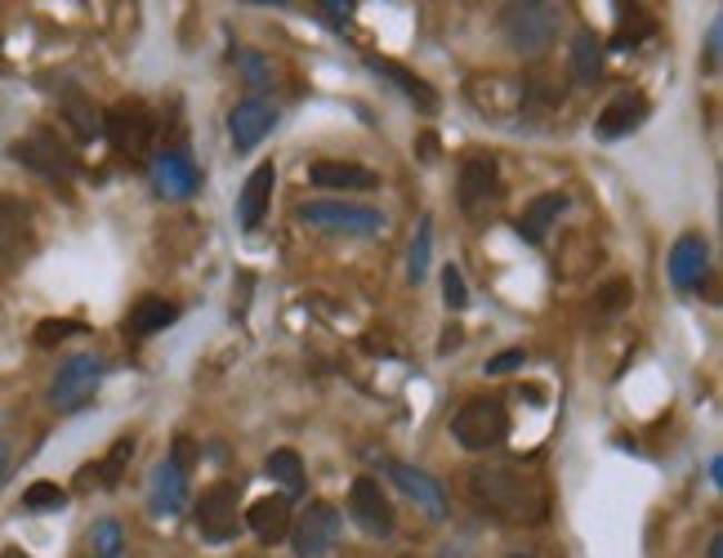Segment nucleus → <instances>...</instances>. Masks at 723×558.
<instances>
[{
    "instance_id": "dca6fc26",
    "label": "nucleus",
    "mask_w": 723,
    "mask_h": 558,
    "mask_svg": "<svg viewBox=\"0 0 723 558\" xmlns=\"http://www.w3.org/2000/svg\"><path fill=\"white\" fill-rule=\"evenodd\" d=\"M152 188L166 201H184L201 188V170L192 166L188 152H157L152 157Z\"/></svg>"
},
{
    "instance_id": "4468645a",
    "label": "nucleus",
    "mask_w": 723,
    "mask_h": 558,
    "mask_svg": "<svg viewBox=\"0 0 723 558\" xmlns=\"http://www.w3.org/2000/svg\"><path fill=\"white\" fill-rule=\"evenodd\" d=\"M277 126V108L268 99H241L232 112H228V139L237 152H250L259 148Z\"/></svg>"
},
{
    "instance_id": "7ed1b4c3",
    "label": "nucleus",
    "mask_w": 723,
    "mask_h": 558,
    "mask_svg": "<svg viewBox=\"0 0 723 558\" xmlns=\"http://www.w3.org/2000/svg\"><path fill=\"white\" fill-rule=\"evenodd\" d=\"M299 223L321 228V232H344V237H376L389 228L385 210L361 206V201H304L295 210Z\"/></svg>"
},
{
    "instance_id": "393cba45",
    "label": "nucleus",
    "mask_w": 723,
    "mask_h": 558,
    "mask_svg": "<svg viewBox=\"0 0 723 558\" xmlns=\"http://www.w3.org/2000/svg\"><path fill=\"white\" fill-rule=\"evenodd\" d=\"M170 322H179V305H170V300H161V296L135 300V309L126 313V331H130L135 340H148V336L166 331Z\"/></svg>"
},
{
    "instance_id": "ddd939ff",
    "label": "nucleus",
    "mask_w": 723,
    "mask_h": 558,
    "mask_svg": "<svg viewBox=\"0 0 723 558\" xmlns=\"http://www.w3.org/2000/svg\"><path fill=\"white\" fill-rule=\"evenodd\" d=\"M348 514L367 536H389L394 531V505L380 491V482L367 478V474L353 478V487H348Z\"/></svg>"
},
{
    "instance_id": "a19ab883",
    "label": "nucleus",
    "mask_w": 723,
    "mask_h": 558,
    "mask_svg": "<svg viewBox=\"0 0 723 558\" xmlns=\"http://www.w3.org/2000/svg\"><path fill=\"white\" fill-rule=\"evenodd\" d=\"M416 152H420V161H434V157H438V139H434V134H420Z\"/></svg>"
},
{
    "instance_id": "2f4dec72",
    "label": "nucleus",
    "mask_w": 723,
    "mask_h": 558,
    "mask_svg": "<svg viewBox=\"0 0 723 558\" xmlns=\"http://www.w3.org/2000/svg\"><path fill=\"white\" fill-rule=\"evenodd\" d=\"M594 305H598V313H621V309H630V305H634V282H630V277H612V282H603V287L594 291Z\"/></svg>"
},
{
    "instance_id": "37998d69",
    "label": "nucleus",
    "mask_w": 723,
    "mask_h": 558,
    "mask_svg": "<svg viewBox=\"0 0 723 558\" xmlns=\"http://www.w3.org/2000/svg\"><path fill=\"white\" fill-rule=\"evenodd\" d=\"M6 478H10V447L0 442V482H6Z\"/></svg>"
},
{
    "instance_id": "a211bd4d",
    "label": "nucleus",
    "mask_w": 723,
    "mask_h": 558,
    "mask_svg": "<svg viewBox=\"0 0 723 558\" xmlns=\"http://www.w3.org/2000/svg\"><path fill=\"white\" fill-rule=\"evenodd\" d=\"M643 121H647V99L634 94V90H621V94L594 117V134H598V139H625V134H634Z\"/></svg>"
},
{
    "instance_id": "5701e85b",
    "label": "nucleus",
    "mask_w": 723,
    "mask_h": 558,
    "mask_svg": "<svg viewBox=\"0 0 723 558\" xmlns=\"http://www.w3.org/2000/svg\"><path fill=\"white\" fill-rule=\"evenodd\" d=\"M246 527L264 540V545H277L290 536V500L286 496H264L246 509Z\"/></svg>"
},
{
    "instance_id": "2eb2a0df",
    "label": "nucleus",
    "mask_w": 723,
    "mask_h": 558,
    "mask_svg": "<svg viewBox=\"0 0 723 558\" xmlns=\"http://www.w3.org/2000/svg\"><path fill=\"white\" fill-rule=\"evenodd\" d=\"M385 474H389L394 487H398L403 496H412L434 522L447 518V496H443V482H438V478H429L425 469H416V465H407V460H385Z\"/></svg>"
},
{
    "instance_id": "f8f14e48",
    "label": "nucleus",
    "mask_w": 723,
    "mask_h": 558,
    "mask_svg": "<svg viewBox=\"0 0 723 558\" xmlns=\"http://www.w3.org/2000/svg\"><path fill=\"white\" fill-rule=\"evenodd\" d=\"M665 272H670V287L679 296H692L705 287V272H710V246L701 232H683L674 246H670V259H665Z\"/></svg>"
},
{
    "instance_id": "c03bdc74",
    "label": "nucleus",
    "mask_w": 723,
    "mask_h": 558,
    "mask_svg": "<svg viewBox=\"0 0 723 558\" xmlns=\"http://www.w3.org/2000/svg\"><path fill=\"white\" fill-rule=\"evenodd\" d=\"M710 482H714V487H723V460H719V456L710 460Z\"/></svg>"
},
{
    "instance_id": "e433bc0d",
    "label": "nucleus",
    "mask_w": 723,
    "mask_h": 558,
    "mask_svg": "<svg viewBox=\"0 0 723 558\" xmlns=\"http://www.w3.org/2000/svg\"><path fill=\"white\" fill-rule=\"evenodd\" d=\"M523 362H527V353L523 349H505V353H496V358H487V376H509V371H523Z\"/></svg>"
},
{
    "instance_id": "c85d7f7f",
    "label": "nucleus",
    "mask_w": 723,
    "mask_h": 558,
    "mask_svg": "<svg viewBox=\"0 0 723 558\" xmlns=\"http://www.w3.org/2000/svg\"><path fill=\"white\" fill-rule=\"evenodd\" d=\"M429 263H434V215H420L416 237H412V250H407V277H412L416 287L429 277Z\"/></svg>"
},
{
    "instance_id": "7c9ffc66",
    "label": "nucleus",
    "mask_w": 723,
    "mask_h": 558,
    "mask_svg": "<svg viewBox=\"0 0 723 558\" xmlns=\"http://www.w3.org/2000/svg\"><path fill=\"white\" fill-rule=\"evenodd\" d=\"M652 32H656V19H652V14L625 10V14H621V28H616V37H612V50H634V46L647 41Z\"/></svg>"
},
{
    "instance_id": "a878e982",
    "label": "nucleus",
    "mask_w": 723,
    "mask_h": 558,
    "mask_svg": "<svg viewBox=\"0 0 723 558\" xmlns=\"http://www.w3.org/2000/svg\"><path fill=\"white\" fill-rule=\"evenodd\" d=\"M130 456H135V438L126 434V438H117V442H112V451H108L99 465H86V469H81V482L90 487V482L99 478V487H103V491H112V487L126 478V465H130Z\"/></svg>"
},
{
    "instance_id": "4c0bfd02",
    "label": "nucleus",
    "mask_w": 723,
    "mask_h": 558,
    "mask_svg": "<svg viewBox=\"0 0 723 558\" xmlns=\"http://www.w3.org/2000/svg\"><path fill=\"white\" fill-rule=\"evenodd\" d=\"M719 46H723V19H714V23L705 28V72L719 68V54H723Z\"/></svg>"
},
{
    "instance_id": "b1692460",
    "label": "nucleus",
    "mask_w": 723,
    "mask_h": 558,
    "mask_svg": "<svg viewBox=\"0 0 723 558\" xmlns=\"http://www.w3.org/2000/svg\"><path fill=\"white\" fill-rule=\"evenodd\" d=\"M603 37L594 32V28H581L576 37H572V50H567V72H572V81L576 86H594L598 77H603Z\"/></svg>"
},
{
    "instance_id": "473e14b6",
    "label": "nucleus",
    "mask_w": 723,
    "mask_h": 558,
    "mask_svg": "<svg viewBox=\"0 0 723 558\" xmlns=\"http://www.w3.org/2000/svg\"><path fill=\"white\" fill-rule=\"evenodd\" d=\"M63 505H68V491L59 482H32L23 491V509H32V514H59Z\"/></svg>"
},
{
    "instance_id": "79ce46f5",
    "label": "nucleus",
    "mask_w": 723,
    "mask_h": 558,
    "mask_svg": "<svg viewBox=\"0 0 723 558\" xmlns=\"http://www.w3.org/2000/svg\"><path fill=\"white\" fill-rule=\"evenodd\" d=\"M705 558H723V531H710V540H705Z\"/></svg>"
},
{
    "instance_id": "bb28decb",
    "label": "nucleus",
    "mask_w": 723,
    "mask_h": 558,
    "mask_svg": "<svg viewBox=\"0 0 723 558\" xmlns=\"http://www.w3.org/2000/svg\"><path fill=\"white\" fill-rule=\"evenodd\" d=\"M59 108H63V121L72 126L77 139H95V134H103V112H99L81 90H68V94L59 99Z\"/></svg>"
},
{
    "instance_id": "ea45409f",
    "label": "nucleus",
    "mask_w": 723,
    "mask_h": 558,
    "mask_svg": "<svg viewBox=\"0 0 723 558\" xmlns=\"http://www.w3.org/2000/svg\"><path fill=\"white\" fill-rule=\"evenodd\" d=\"M460 345H465V331H460V327H447V331H443V345H438V353L447 358V353H456Z\"/></svg>"
},
{
    "instance_id": "6e6552de",
    "label": "nucleus",
    "mask_w": 723,
    "mask_h": 558,
    "mask_svg": "<svg viewBox=\"0 0 723 558\" xmlns=\"http://www.w3.org/2000/svg\"><path fill=\"white\" fill-rule=\"evenodd\" d=\"M10 157H14L23 170L41 175V179H72V175H77V157H72V148H68L55 130H32V134L14 139V143H10Z\"/></svg>"
},
{
    "instance_id": "c756f323",
    "label": "nucleus",
    "mask_w": 723,
    "mask_h": 558,
    "mask_svg": "<svg viewBox=\"0 0 723 558\" xmlns=\"http://www.w3.org/2000/svg\"><path fill=\"white\" fill-rule=\"evenodd\" d=\"M90 558H126V531L117 518H99L90 527Z\"/></svg>"
},
{
    "instance_id": "9b49d317",
    "label": "nucleus",
    "mask_w": 723,
    "mask_h": 558,
    "mask_svg": "<svg viewBox=\"0 0 723 558\" xmlns=\"http://www.w3.org/2000/svg\"><path fill=\"white\" fill-rule=\"evenodd\" d=\"M456 201L465 215H483L492 201H501V166L492 152H469L456 175Z\"/></svg>"
},
{
    "instance_id": "4be33fe9",
    "label": "nucleus",
    "mask_w": 723,
    "mask_h": 558,
    "mask_svg": "<svg viewBox=\"0 0 723 558\" xmlns=\"http://www.w3.org/2000/svg\"><path fill=\"white\" fill-rule=\"evenodd\" d=\"M308 183L313 188H330V192H348V188H376L380 175L357 166V161H313L308 166Z\"/></svg>"
},
{
    "instance_id": "58836bf2",
    "label": "nucleus",
    "mask_w": 723,
    "mask_h": 558,
    "mask_svg": "<svg viewBox=\"0 0 723 558\" xmlns=\"http://www.w3.org/2000/svg\"><path fill=\"white\" fill-rule=\"evenodd\" d=\"M348 14H353V6H335V0H326V6H321V19L330 28H348Z\"/></svg>"
},
{
    "instance_id": "39448f33",
    "label": "nucleus",
    "mask_w": 723,
    "mask_h": 558,
    "mask_svg": "<svg viewBox=\"0 0 723 558\" xmlns=\"http://www.w3.org/2000/svg\"><path fill=\"white\" fill-rule=\"evenodd\" d=\"M192 465H197V442L188 434H179L175 447H170V456L157 460V469H152V514H161V518L184 514Z\"/></svg>"
},
{
    "instance_id": "1a4fd4ad",
    "label": "nucleus",
    "mask_w": 723,
    "mask_h": 558,
    "mask_svg": "<svg viewBox=\"0 0 723 558\" xmlns=\"http://www.w3.org/2000/svg\"><path fill=\"white\" fill-rule=\"evenodd\" d=\"M103 134L121 157H143L157 134V117L139 99H121L103 112Z\"/></svg>"
},
{
    "instance_id": "423d86ee",
    "label": "nucleus",
    "mask_w": 723,
    "mask_h": 558,
    "mask_svg": "<svg viewBox=\"0 0 723 558\" xmlns=\"http://www.w3.org/2000/svg\"><path fill=\"white\" fill-rule=\"evenodd\" d=\"M192 522H197L201 540L228 545L241 531V487L237 482H210L192 505Z\"/></svg>"
},
{
    "instance_id": "6ab92c4d",
    "label": "nucleus",
    "mask_w": 723,
    "mask_h": 558,
    "mask_svg": "<svg viewBox=\"0 0 723 558\" xmlns=\"http://www.w3.org/2000/svg\"><path fill=\"white\" fill-rule=\"evenodd\" d=\"M367 68H372L380 81H389L403 99H412L420 112H438V90H434L425 77H416L412 68H403V63H394V59H376V54L367 59Z\"/></svg>"
},
{
    "instance_id": "0eeeda50",
    "label": "nucleus",
    "mask_w": 723,
    "mask_h": 558,
    "mask_svg": "<svg viewBox=\"0 0 723 558\" xmlns=\"http://www.w3.org/2000/svg\"><path fill=\"white\" fill-rule=\"evenodd\" d=\"M103 376H108V362L99 353H72L50 380V407L55 411H81L99 393Z\"/></svg>"
},
{
    "instance_id": "f03ea898",
    "label": "nucleus",
    "mask_w": 723,
    "mask_h": 558,
    "mask_svg": "<svg viewBox=\"0 0 723 558\" xmlns=\"http://www.w3.org/2000/svg\"><path fill=\"white\" fill-rule=\"evenodd\" d=\"M558 23H563V10L541 6V0H523V6L501 10V37L518 54H545L558 41Z\"/></svg>"
},
{
    "instance_id": "cd10ccee",
    "label": "nucleus",
    "mask_w": 723,
    "mask_h": 558,
    "mask_svg": "<svg viewBox=\"0 0 723 558\" xmlns=\"http://www.w3.org/2000/svg\"><path fill=\"white\" fill-rule=\"evenodd\" d=\"M264 474H268V478H273V482L286 491V500L304 491V460H299V451H290V447L273 451V456L264 460Z\"/></svg>"
},
{
    "instance_id": "f704fd0d",
    "label": "nucleus",
    "mask_w": 723,
    "mask_h": 558,
    "mask_svg": "<svg viewBox=\"0 0 723 558\" xmlns=\"http://www.w3.org/2000/svg\"><path fill=\"white\" fill-rule=\"evenodd\" d=\"M443 300H447V309H465V305H469L465 272H460L456 263H447V268H443Z\"/></svg>"
},
{
    "instance_id": "72a5a7b5",
    "label": "nucleus",
    "mask_w": 723,
    "mask_h": 558,
    "mask_svg": "<svg viewBox=\"0 0 723 558\" xmlns=\"http://www.w3.org/2000/svg\"><path fill=\"white\" fill-rule=\"evenodd\" d=\"M86 327L81 322H72V318H46V322H37V345L41 349H55V345H63L68 336H81Z\"/></svg>"
},
{
    "instance_id": "20e7f679",
    "label": "nucleus",
    "mask_w": 723,
    "mask_h": 558,
    "mask_svg": "<svg viewBox=\"0 0 723 558\" xmlns=\"http://www.w3.org/2000/svg\"><path fill=\"white\" fill-rule=\"evenodd\" d=\"M452 438L465 451H492L509 438V411L501 398H469L456 416H452Z\"/></svg>"
},
{
    "instance_id": "aec40b11",
    "label": "nucleus",
    "mask_w": 723,
    "mask_h": 558,
    "mask_svg": "<svg viewBox=\"0 0 723 558\" xmlns=\"http://www.w3.org/2000/svg\"><path fill=\"white\" fill-rule=\"evenodd\" d=\"M567 206H572V197H567V192H541V197H532V201L523 206L518 223H514V228H518V237H523L527 246H541Z\"/></svg>"
},
{
    "instance_id": "f3484780",
    "label": "nucleus",
    "mask_w": 723,
    "mask_h": 558,
    "mask_svg": "<svg viewBox=\"0 0 723 558\" xmlns=\"http://www.w3.org/2000/svg\"><path fill=\"white\" fill-rule=\"evenodd\" d=\"M273 188H277V166H273V161L255 166V170H250V179H246V183H241V192H237V228L255 232V228L264 223L268 201H273Z\"/></svg>"
},
{
    "instance_id": "a18cd8bd",
    "label": "nucleus",
    "mask_w": 723,
    "mask_h": 558,
    "mask_svg": "<svg viewBox=\"0 0 723 558\" xmlns=\"http://www.w3.org/2000/svg\"><path fill=\"white\" fill-rule=\"evenodd\" d=\"M0 558H32V554H23L19 545H10V549H6V554H0Z\"/></svg>"
},
{
    "instance_id": "f257e3e1",
    "label": "nucleus",
    "mask_w": 723,
    "mask_h": 558,
    "mask_svg": "<svg viewBox=\"0 0 723 558\" xmlns=\"http://www.w3.org/2000/svg\"><path fill=\"white\" fill-rule=\"evenodd\" d=\"M469 491H474V500H478L487 514L509 518V522H536V518L545 514L541 487H536L527 474L509 469V465L474 469V474H469Z\"/></svg>"
},
{
    "instance_id": "49530a36",
    "label": "nucleus",
    "mask_w": 723,
    "mask_h": 558,
    "mask_svg": "<svg viewBox=\"0 0 723 558\" xmlns=\"http://www.w3.org/2000/svg\"><path fill=\"white\" fill-rule=\"evenodd\" d=\"M509 558H532V554H509Z\"/></svg>"
},
{
    "instance_id": "9d476101",
    "label": "nucleus",
    "mask_w": 723,
    "mask_h": 558,
    "mask_svg": "<svg viewBox=\"0 0 723 558\" xmlns=\"http://www.w3.org/2000/svg\"><path fill=\"white\" fill-rule=\"evenodd\" d=\"M339 531H344V518L330 500H313L295 527H290V545H295V558H326L335 545H339Z\"/></svg>"
},
{
    "instance_id": "c9c22d12",
    "label": "nucleus",
    "mask_w": 723,
    "mask_h": 558,
    "mask_svg": "<svg viewBox=\"0 0 723 558\" xmlns=\"http://www.w3.org/2000/svg\"><path fill=\"white\" fill-rule=\"evenodd\" d=\"M237 68H241V77H246L255 90H264V86L273 81V72H268V63H264L259 50H241V54H237Z\"/></svg>"
},
{
    "instance_id": "412c9836",
    "label": "nucleus",
    "mask_w": 723,
    "mask_h": 558,
    "mask_svg": "<svg viewBox=\"0 0 723 558\" xmlns=\"http://www.w3.org/2000/svg\"><path fill=\"white\" fill-rule=\"evenodd\" d=\"M32 246V210L28 201L0 192V259H19Z\"/></svg>"
}]
</instances>
